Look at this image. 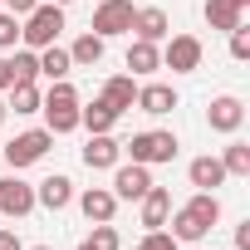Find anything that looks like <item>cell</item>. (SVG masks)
<instances>
[{
    "mask_svg": "<svg viewBox=\"0 0 250 250\" xmlns=\"http://www.w3.org/2000/svg\"><path fill=\"white\" fill-rule=\"evenodd\" d=\"M123 162V143L113 133H88V147H83V167L88 172H113Z\"/></svg>",
    "mask_w": 250,
    "mask_h": 250,
    "instance_id": "10",
    "label": "cell"
},
{
    "mask_svg": "<svg viewBox=\"0 0 250 250\" xmlns=\"http://www.w3.org/2000/svg\"><path fill=\"white\" fill-rule=\"evenodd\" d=\"M69 201H74V182H69V177H59V172H54V177H44V182L35 187V206H44V211H64Z\"/></svg>",
    "mask_w": 250,
    "mask_h": 250,
    "instance_id": "17",
    "label": "cell"
},
{
    "mask_svg": "<svg viewBox=\"0 0 250 250\" xmlns=\"http://www.w3.org/2000/svg\"><path fill=\"white\" fill-rule=\"evenodd\" d=\"M221 167H226V177H250V143H226V152H221Z\"/></svg>",
    "mask_w": 250,
    "mask_h": 250,
    "instance_id": "25",
    "label": "cell"
},
{
    "mask_svg": "<svg viewBox=\"0 0 250 250\" xmlns=\"http://www.w3.org/2000/svg\"><path fill=\"white\" fill-rule=\"evenodd\" d=\"M20 44V15L0 10V49H15Z\"/></svg>",
    "mask_w": 250,
    "mask_h": 250,
    "instance_id": "29",
    "label": "cell"
},
{
    "mask_svg": "<svg viewBox=\"0 0 250 250\" xmlns=\"http://www.w3.org/2000/svg\"><path fill=\"white\" fill-rule=\"evenodd\" d=\"M88 245H93V250H118L123 240H118L113 221H93V235H88Z\"/></svg>",
    "mask_w": 250,
    "mask_h": 250,
    "instance_id": "27",
    "label": "cell"
},
{
    "mask_svg": "<svg viewBox=\"0 0 250 250\" xmlns=\"http://www.w3.org/2000/svg\"><path fill=\"white\" fill-rule=\"evenodd\" d=\"M5 93H10V103H5V108H15L20 118L40 113V98H44V93H40V83H10Z\"/></svg>",
    "mask_w": 250,
    "mask_h": 250,
    "instance_id": "24",
    "label": "cell"
},
{
    "mask_svg": "<svg viewBox=\"0 0 250 250\" xmlns=\"http://www.w3.org/2000/svg\"><path fill=\"white\" fill-rule=\"evenodd\" d=\"M167 221H172V235H177L182 245H187V240H206V235L216 230V221H221V196H216V191H196V196H191L187 206H177Z\"/></svg>",
    "mask_w": 250,
    "mask_h": 250,
    "instance_id": "1",
    "label": "cell"
},
{
    "mask_svg": "<svg viewBox=\"0 0 250 250\" xmlns=\"http://www.w3.org/2000/svg\"><path fill=\"white\" fill-rule=\"evenodd\" d=\"M138 250H182V240H177L172 230H147V235L138 240Z\"/></svg>",
    "mask_w": 250,
    "mask_h": 250,
    "instance_id": "28",
    "label": "cell"
},
{
    "mask_svg": "<svg viewBox=\"0 0 250 250\" xmlns=\"http://www.w3.org/2000/svg\"><path fill=\"white\" fill-rule=\"evenodd\" d=\"M79 211H83L88 221H113V211H118V196H113L108 187H88V191L79 196Z\"/></svg>",
    "mask_w": 250,
    "mask_h": 250,
    "instance_id": "20",
    "label": "cell"
},
{
    "mask_svg": "<svg viewBox=\"0 0 250 250\" xmlns=\"http://www.w3.org/2000/svg\"><path fill=\"white\" fill-rule=\"evenodd\" d=\"M49 143H54V133H49V128L15 133V138L5 143V162H10V172H20V167H35V162L49 152Z\"/></svg>",
    "mask_w": 250,
    "mask_h": 250,
    "instance_id": "5",
    "label": "cell"
},
{
    "mask_svg": "<svg viewBox=\"0 0 250 250\" xmlns=\"http://www.w3.org/2000/svg\"><path fill=\"white\" fill-rule=\"evenodd\" d=\"M206 123H211V133H240V123H245V103L235 98V93H221V98H211V108H206Z\"/></svg>",
    "mask_w": 250,
    "mask_h": 250,
    "instance_id": "11",
    "label": "cell"
},
{
    "mask_svg": "<svg viewBox=\"0 0 250 250\" xmlns=\"http://www.w3.org/2000/svg\"><path fill=\"white\" fill-rule=\"evenodd\" d=\"M30 250H54V245H30Z\"/></svg>",
    "mask_w": 250,
    "mask_h": 250,
    "instance_id": "36",
    "label": "cell"
},
{
    "mask_svg": "<svg viewBox=\"0 0 250 250\" xmlns=\"http://www.w3.org/2000/svg\"><path fill=\"white\" fill-rule=\"evenodd\" d=\"M147 187H152V167H143V162H118V167H113V187H108V191H113L118 201H138Z\"/></svg>",
    "mask_w": 250,
    "mask_h": 250,
    "instance_id": "8",
    "label": "cell"
},
{
    "mask_svg": "<svg viewBox=\"0 0 250 250\" xmlns=\"http://www.w3.org/2000/svg\"><path fill=\"white\" fill-rule=\"evenodd\" d=\"M187 177H191L196 191H216V187L226 182V167H221V157L206 152V157H191V162H187Z\"/></svg>",
    "mask_w": 250,
    "mask_h": 250,
    "instance_id": "18",
    "label": "cell"
},
{
    "mask_svg": "<svg viewBox=\"0 0 250 250\" xmlns=\"http://www.w3.org/2000/svg\"><path fill=\"white\" fill-rule=\"evenodd\" d=\"M98 98H103L118 118H123V113H133V103H138V83H133V74H113V79L103 83Z\"/></svg>",
    "mask_w": 250,
    "mask_h": 250,
    "instance_id": "16",
    "label": "cell"
},
{
    "mask_svg": "<svg viewBox=\"0 0 250 250\" xmlns=\"http://www.w3.org/2000/svg\"><path fill=\"white\" fill-rule=\"evenodd\" d=\"M59 30H64V5H40L25 15V25H20V44L25 49H44V44H54L59 40Z\"/></svg>",
    "mask_w": 250,
    "mask_h": 250,
    "instance_id": "3",
    "label": "cell"
},
{
    "mask_svg": "<svg viewBox=\"0 0 250 250\" xmlns=\"http://www.w3.org/2000/svg\"><path fill=\"white\" fill-rule=\"evenodd\" d=\"M79 250H93V245H88V240H83V245H79Z\"/></svg>",
    "mask_w": 250,
    "mask_h": 250,
    "instance_id": "38",
    "label": "cell"
},
{
    "mask_svg": "<svg viewBox=\"0 0 250 250\" xmlns=\"http://www.w3.org/2000/svg\"><path fill=\"white\" fill-rule=\"evenodd\" d=\"M133 108H138V113H147V118H167V113L177 108V88H172V83H143Z\"/></svg>",
    "mask_w": 250,
    "mask_h": 250,
    "instance_id": "13",
    "label": "cell"
},
{
    "mask_svg": "<svg viewBox=\"0 0 250 250\" xmlns=\"http://www.w3.org/2000/svg\"><path fill=\"white\" fill-rule=\"evenodd\" d=\"M138 206H143V226H147V230H162V226H167V216H172V191L152 182V187L138 196Z\"/></svg>",
    "mask_w": 250,
    "mask_h": 250,
    "instance_id": "14",
    "label": "cell"
},
{
    "mask_svg": "<svg viewBox=\"0 0 250 250\" xmlns=\"http://www.w3.org/2000/svg\"><path fill=\"white\" fill-rule=\"evenodd\" d=\"M10 83H15V74H10V59H5V54H0V93H5Z\"/></svg>",
    "mask_w": 250,
    "mask_h": 250,
    "instance_id": "33",
    "label": "cell"
},
{
    "mask_svg": "<svg viewBox=\"0 0 250 250\" xmlns=\"http://www.w3.org/2000/svg\"><path fill=\"white\" fill-rule=\"evenodd\" d=\"M35 211V187L20 182L15 172L10 177H0V216H10V221H25Z\"/></svg>",
    "mask_w": 250,
    "mask_h": 250,
    "instance_id": "9",
    "label": "cell"
},
{
    "mask_svg": "<svg viewBox=\"0 0 250 250\" xmlns=\"http://www.w3.org/2000/svg\"><path fill=\"white\" fill-rule=\"evenodd\" d=\"M133 69V79H143V74H157L162 69V44H147V40H133L128 44V59H123Z\"/></svg>",
    "mask_w": 250,
    "mask_h": 250,
    "instance_id": "19",
    "label": "cell"
},
{
    "mask_svg": "<svg viewBox=\"0 0 250 250\" xmlns=\"http://www.w3.org/2000/svg\"><path fill=\"white\" fill-rule=\"evenodd\" d=\"M40 113H44V128H49L54 138L74 133V128H79V88H74L69 79L49 83V93L40 98Z\"/></svg>",
    "mask_w": 250,
    "mask_h": 250,
    "instance_id": "2",
    "label": "cell"
},
{
    "mask_svg": "<svg viewBox=\"0 0 250 250\" xmlns=\"http://www.w3.org/2000/svg\"><path fill=\"white\" fill-rule=\"evenodd\" d=\"M123 152H128L133 162H143V167L172 162V157H177V133H167V128H147V133H133V143H123Z\"/></svg>",
    "mask_w": 250,
    "mask_h": 250,
    "instance_id": "4",
    "label": "cell"
},
{
    "mask_svg": "<svg viewBox=\"0 0 250 250\" xmlns=\"http://www.w3.org/2000/svg\"><path fill=\"white\" fill-rule=\"evenodd\" d=\"M40 54V74L49 79V83H59V79H69L74 74V59H69V49H59V44H44V49H35Z\"/></svg>",
    "mask_w": 250,
    "mask_h": 250,
    "instance_id": "22",
    "label": "cell"
},
{
    "mask_svg": "<svg viewBox=\"0 0 250 250\" xmlns=\"http://www.w3.org/2000/svg\"><path fill=\"white\" fill-rule=\"evenodd\" d=\"M5 59H10L15 83H35V79H40V54H35V49H15V54H5Z\"/></svg>",
    "mask_w": 250,
    "mask_h": 250,
    "instance_id": "26",
    "label": "cell"
},
{
    "mask_svg": "<svg viewBox=\"0 0 250 250\" xmlns=\"http://www.w3.org/2000/svg\"><path fill=\"white\" fill-rule=\"evenodd\" d=\"M103 44H108V40H103V35H93V30H88V35H79V40H74V49H69L74 69H98V64H103Z\"/></svg>",
    "mask_w": 250,
    "mask_h": 250,
    "instance_id": "21",
    "label": "cell"
},
{
    "mask_svg": "<svg viewBox=\"0 0 250 250\" xmlns=\"http://www.w3.org/2000/svg\"><path fill=\"white\" fill-rule=\"evenodd\" d=\"M5 113H10V108H5V98H0V123H5Z\"/></svg>",
    "mask_w": 250,
    "mask_h": 250,
    "instance_id": "35",
    "label": "cell"
},
{
    "mask_svg": "<svg viewBox=\"0 0 250 250\" xmlns=\"http://www.w3.org/2000/svg\"><path fill=\"white\" fill-rule=\"evenodd\" d=\"M113 123H118V113L103 98H93L88 108H79V128H88V133H113Z\"/></svg>",
    "mask_w": 250,
    "mask_h": 250,
    "instance_id": "23",
    "label": "cell"
},
{
    "mask_svg": "<svg viewBox=\"0 0 250 250\" xmlns=\"http://www.w3.org/2000/svg\"><path fill=\"white\" fill-rule=\"evenodd\" d=\"M133 0H98V10H93V35H103V40H113V35H128V25H133Z\"/></svg>",
    "mask_w": 250,
    "mask_h": 250,
    "instance_id": "7",
    "label": "cell"
},
{
    "mask_svg": "<svg viewBox=\"0 0 250 250\" xmlns=\"http://www.w3.org/2000/svg\"><path fill=\"white\" fill-rule=\"evenodd\" d=\"M245 10H250V0H206V5H201L206 25H211V30H226V35L245 20Z\"/></svg>",
    "mask_w": 250,
    "mask_h": 250,
    "instance_id": "15",
    "label": "cell"
},
{
    "mask_svg": "<svg viewBox=\"0 0 250 250\" xmlns=\"http://www.w3.org/2000/svg\"><path fill=\"white\" fill-rule=\"evenodd\" d=\"M128 35H138V40H147V44H162V40L172 35V20H167V10H157V5H143V10H133V25H128Z\"/></svg>",
    "mask_w": 250,
    "mask_h": 250,
    "instance_id": "12",
    "label": "cell"
},
{
    "mask_svg": "<svg viewBox=\"0 0 250 250\" xmlns=\"http://www.w3.org/2000/svg\"><path fill=\"white\" fill-rule=\"evenodd\" d=\"M0 250H25V245H20V235H15V230H0Z\"/></svg>",
    "mask_w": 250,
    "mask_h": 250,
    "instance_id": "34",
    "label": "cell"
},
{
    "mask_svg": "<svg viewBox=\"0 0 250 250\" xmlns=\"http://www.w3.org/2000/svg\"><path fill=\"white\" fill-rule=\"evenodd\" d=\"M201 40L196 35H167V44H162V69H172V74H196L201 69Z\"/></svg>",
    "mask_w": 250,
    "mask_h": 250,
    "instance_id": "6",
    "label": "cell"
},
{
    "mask_svg": "<svg viewBox=\"0 0 250 250\" xmlns=\"http://www.w3.org/2000/svg\"><path fill=\"white\" fill-rule=\"evenodd\" d=\"M235 250H250V221L235 226Z\"/></svg>",
    "mask_w": 250,
    "mask_h": 250,
    "instance_id": "32",
    "label": "cell"
},
{
    "mask_svg": "<svg viewBox=\"0 0 250 250\" xmlns=\"http://www.w3.org/2000/svg\"><path fill=\"white\" fill-rule=\"evenodd\" d=\"M54 5H74V0H54Z\"/></svg>",
    "mask_w": 250,
    "mask_h": 250,
    "instance_id": "37",
    "label": "cell"
},
{
    "mask_svg": "<svg viewBox=\"0 0 250 250\" xmlns=\"http://www.w3.org/2000/svg\"><path fill=\"white\" fill-rule=\"evenodd\" d=\"M40 5V0H0V10H10V15H30Z\"/></svg>",
    "mask_w": 250,
    "mask_h": 250,
    "instance_id": "31",
    "label": "cell"
},
{
    "mask_svg": "<svg viewBox=\"0 0 250 250\" xmlns=\"http://www.w3.org/2000/svg\"><path fill=\"white\" fill-rule=\"evenodd\" d=\"M230 59H250V30H245V20L230 30Z\"/></svg>",
    "mask_w": 250,
    "mask_h": 250,
    "instance_id": "30",
    "label": "cell"
}]
</instances>
